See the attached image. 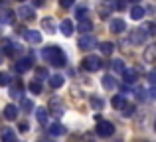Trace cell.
<instances>
[{
  "label": "cell",
  "instance_id": "5b68a950",
  "mask_svg": "<svg viewBox=\"0 0 156 142\" xmlns=\"http://www.w3.org/2000/svg\"><path fill=\"white\" fill-rule=\"evenodd\" d=\"M16 14H18L20 18H24V20H34V18H36L34 8H30V6H20Z\"/></svg>",
  "mask_w": 156,
  "mask_h": 142
},
{
  "label": "cell",
  "instance_id": "44dd1931",
  "mask_svg": "<svg viewBox=\"0 0 156 142\" xmlns=\"http://www.w3.org/2000/svg\"><path fill=\"white\" fill-rule=\"evenodd\" d=\"M63 77H61V75H53V77H50V85H51V87L53 89H59L61 87V85H63Z\"/></svg>",
  "mask_w": 156,
  "mask_h": 142
},
{
  "label": "cell",
  "instance_id": "d6986e66",
  "mask_svg": "<svg viewBox=\"0 0 156 142\" xmlns=\"http://www.w3.org/2000/svg\"><path fill=\"white\" fill-rule=\"evenodd\" d=\"M142 16H144V8L142 6H133L130 8V18L133 20H140Z\"/></svg>",
  "mask_w": 156,
  "mask_h": 142
},
{
  "label": "cell",
  "instance_id": "74e56055",
  "mask_svg": "<svg viewBox=\"0 0 156 142\" xmlns=\"http://www.w3.org/2000/svg\"><path fill=\"white\" fill-rule=\"evenodd\" d=\"M20 130L26 132V130H28V124H26V123H20Z\"/></svg>",
  "mask_w": 156,
  "mask_h": 142
},
{
  "label": "cell",
  "instance_id": "52a82bcc",
  "mask_svg": "<svg viewBox=\"0 0 156 142\" xmlns=\"http://www.w3.org/2000/svg\"><path fill=\"white\" fill-rule=\"evenodd\" d=\"M4 119L16 120L18 119V107H16V105H6V107H4Z\"/></svg>",
  "mask_w": 156,
  "mask_h": 142
},
{
  "label": "cell",
  "instance_id": "d590c367",
  "mask_svg": "<svg viewBox=\"0 0 156 142\" xmlns=\"http://www.w3.org/2000/svg\"><path fill=\"white\" fill-rule=\"evenodd\" d=\"M73 2H75V0H59V6L61 8H69V6H73Z\"/></svg>",
  "mask_w": 156,
  "mask_h": 142
},
{
  "label": "cell",
  "instance_id": "9a60e30c",
  "mask_svg": "<svg viewBox=\"0 0 156 142\" xmlns=\"http://www.w3.org/2000/svg\"><path fill=\"white\" fill-rule=\"evenodd\" d=\"M93 30V22H89L87 18L85 20H79V24H77V32H83V34H87V32Z\"/></svg>",
  "mask_w": 156,
  "mask_h": 142
},
{
  "label": "cell",
  "instance_id": "836d02e7",
  "mask_svg": "<svg viewBox=\"0 0 156 142\" xmlns=\"http://www.w3.org/2000/svg\"><path fill=\"white\" fill-rule=\"evenodd\" d=\"M10 95L12 97H22V87H20V83H16L14 87L10 89Z\"/></svg>",
  "mask_w": 156,
  "mask_h": 142
},
{
  "label": "cell",
  "instance_id": "277c9868",
  "mask_svg": "<svg viewBox=\"0 0 156 142\" xmlns=\"http://www.w3.org/2000/svg\"><path fill=\"white\" fill-rule=\"evenodd\" d=\"M109 28H111L113 34H122V32L126 30V24H125V20H121V18H113L109 22Z\"/></svg>",
  "mask_w": 156,
  "mask_h": 142
},
{
  "label": "cell",
  "instance_id": "cb8c5ba5",
  "mask_svg": "<svg viewBox=\"0 0 156 142\" xmlns=\"http://www.w3.org/2000/svg\"><path fill=\"white\" fill-rule=\"evenodd\" d=\"M154 50H156V47L150 46L148 50L144 51V61H146V63H152V61H154Z\"/></svg>",
  "mask_w": 156,
  "mask_h": 142
},
{
  "label": "cell",
  "instance_id": "83f0119b",
  "mask_svg": "<svg viewBox=\"0 0 156 142\" xmlns=\"http://www.w3.org/2000/svg\"><path fill=\"white\" fill-rule=\"evenodd\" d=\"M36 77H38V81H42L44 77L48 79V77H50V73H48L46 67H38V69H36Z\"/></svg>",
  "mask_w": 156,
  "mask_h": 142
},
{
  "label": "cell",
  "instance_id": "60d3db41",
  "mask_svg": "<svg viewBox=\"0 0 156 142\" xmlns=\"http://www.w3.org/2000/svg\"><path fill=\"white\" fill-rule=\"evenodd\" d=\"M40 142H51V140H40Z\"/></svg>",
  "mask_w": 156,
  "mask_h": 142
},
{
  "label": "cell",
  "instance_id": "ffe728a7",
  "mask_svg": "<svg viewBox=\"0 0 156 142\" xmlns=\"http://www.w3.org/2000/svg\"><path fill=\"white\" fill-rule=\"evenodd\" d=\"M50 134L51 136H61V134H65V126H61V124H51L50 126Z\"/></svg>",
  "mask_w": 156,
  "mask_h": 142
},
{
  "label": "cell",
  "instance_id": "4dcf8cb0",
  "mask_svg": "<svg viewBox=\"0 0 156 142\" xmlns=\"http://www.w3.org/2000/svg\"><path fill=\"white\" fill-rule=\"evenodd\" d=\"M14 20H16V16L12 14V12H4V14H2V22H6V24H14Z\"/></svg>",
  "mask_w": 156,
  "mask_h": 142
},
{
  "label": "cell",
  "instance_id": "603a6c76",
  "mask_svg": "<svg viewBox=\"0 0 156 142\" xmlns=\"http://www.w3.org/2000/svg\"><path fill=\"white\" fill-rule=\"evenodd\" d=\"M101 51H103L105 55H111L115 51V46L111 42H103V43H101Z\"/></svg>",
  "mask_w": 156,
  "mask_h": 142
},
{
  "label": "cell",
  "instance_id": "f546056e",
  "mask_svg": "<svg viewBox=\"0 0 156 142\" xmlns=\"http://www.w3.org/2000/svg\"><path fill=\"white\" fill-rule=\"evenodd\" d=\"M109 12H111V6H109L107 2L99 6V14H101V18H107V16H109Z\"/></svg>",
  "mask_w": 156,
  "mask_h": 142
},
{
  "label": "cell",
  "instance_id": "2e32d148",
  "mask_svg": "<svg viewBox=\"0 0 156 142\" xmlns=\"http://www.w3.org/2000/svg\"><path fill=\"white\" fill-rule=\"evenodd\" d=\"M59 30H61V34H63V36H67V38H69V36L73 34V24L69 22V20H63V22L59 24Z\"/></svg>",
  "mask_w": 156,
  "mask_h": 142
},
{
  "label": "cell",
  "instance_id": "d4e9b609",
  "mask_svg": "<svg viewBox=\"0 0 156 142\" xmlns=\"http://www.w3.org/2000/svg\"><path fill=\"white\" fill-rule=\"evenodd\" d=\"M28 89H30L34 95H40V93H42V85H40V81H32V83L28 85Z\"/></svg>",
  "mask_w": 156,
  "mask_h": 142
},
{
  "label": "cell",
  "instance_id": "ba28073f",
  "mask_svg": "<svg viewBox=\"0 0 156 142\" xmlns=\"http://www.w3.org/2000/svg\"><path fill=\"white\" fill-rule=\"evenodd\" d=\"M24 38H26L30 43H40L42 42V34L36 32V30H24Z\"/></svg>",
  "mask_w": 156,
  "mask_h": 142
},
{
  "label": "cell",
  "instance_id": "f35d334b",
  "mask_svg": "<svg viewBox=\"0 0 156 142\" xmlns=\"http://www.w3.org/2000/svg\"><path fill=\"white\" fill-rule=\"evenodd\" d=\"M44 4V0H34V6H42Z\"/></svg>",
  "mask_w": 156,
  "mask_h": 142
},
{
  "label": "cell",
  "instance_id": "e575fe53",
  "mask_svg": "<svg viewBox=\"0 0 156 142\" xmlns=\"http://www.w3.org/2000/svg\"><path fill=\"white\" fill-rule=\"evenodd\" d=\"M113 69H115V71H119V73H121L122 69H125V63H122V61H121V59H115V61H113Z\"/></svg>",
  "mask_w": 156,
  "mask_h": 142
},
{
  "label": "cell",
  "instance_id": "1f68e13d",
  "mask_svg": "<svg viewBox=\"0 0 156 142\" xmlns=\"http://www.w3.org/2000/svg\"><path fill=\"white\" fill-rule=\"evenodd\" d=\"M87 14H89V10H87V8H83V6L77 8V12H75V16H77L79 20H85V18H87Z\"/></svg>",
  "mask_w": 156,
  "mask_h": 142
},
{
  "label": "cell",
  "instance_id": "7bdbcfd3",
  "mask_svg": "<svg viewBox=\"0 0 156 142\" xmlns=\"http://www.w3.org/2000/svg\"><path fill=\"white\" fill-rule=\"evenodd\" d=\"M20 2H22V0H20Z\"/></svg>",
  "mask_w": 156,
  "mask_h": 142
},
{
  "label": "cell",
  "instance_id": "30bf717a",
  "mask_svg": "<svg viewBox=\"0 0 156 142\" xmlns=\"http://www.w3.org/2000/svg\"><path fill=\"white\" fill-rule=\"evenodd\" d=\"M36 119H38V123H40V124H46V123H48V119H50V113H48V109H46V107L36 109Z\"/></svg>",
  "mask_w": 156,
  "mask_h": 142
},
{
  "label": "cell",
  "instance_id": "4316f807",
  "mask_svg": "<svg viewBox=\"0 0 156 142\" xmlns=\"http://www.w3.org/2000/svg\"><path fill=\"white\" fill-rule=\"evenodd\" d=\"M103 105L105 103L99 99V97H91V107L95 109V111H101V109H103Z\"/></svg>",
  "mask_w": 156,
  "mask_h": 142
},
{
  "label": "cell",
  "instance_id": "ac0fdd59",
  "mask_svg": "<svg viewBox=\"0 0 156 142\" xmlns=\"http://www.w3.org/2000/svg\"><path fill=\"white\" fill-rule=\"evenodd\" d=\"M2 51L6 55H14L16 51H18V46H16V43H12L10 40H6V42H4V47H2Z\"/></svg>",
  "mask_w": 156,
  "mask_h": 142
},
{
  "label": "cell",
  "instance_id": "d6a6232c",
  "mask_svg": "<svg viewBox=\"0 0 156 142\" xmlns=\"http://www.w3.org/2000/svg\"><path fill=\"white\" fill-rule=\"evenodd\" d=\"M122 103H125V97H122V95H117V97H115L113 101H111V105H113L115 109H119V107H121Z\"/></svg>",
  "mask_w": 156,
  "mask_h": 142
},
{
  "label": "cell",
  "instance_id": "7c38bea8",
  "mask_svg": "<svg viewBox=\"0 0 156 142\" xmlns=\"http://www.w3.org/2000/svg\"><path fill=\"white\" fill-rule=\"evenodd\" d=\"M146 36H148L146 28H142V30H134L133 32V43H142L146 40Z\"/></svg>",
  "mask_w": 156,
  "mask_h": 142
},
{
  "label": "cell",
  "instance_id": "8fae6325",
  "mask_svg": "<svg viewBox=\"0 0 156 142\" xmlns=\"http://www.w3.org/2000/svg\"><path fill=\"white\" fill-rule=\"evenodd\" d=\"M0 140L2 142H16V134L12 128H2L0 130Z\"/></svg>",
  "mask_w": 156,
  "mask_h": 142
},
{
  "label": "cell",
  "instance_id": "7a4b0ae2",
  "mask_svg": "<svg viewBox=\"0 0 156 142\" xmlns=\"http://www.w3.org/2000/svg\"><path fill=\"white\" fill-rule=\"evenodd\" d=\"M81 67H83L85 71L95 73L103 67V61H101V57H97V55H85V57L81 59Z\"/></svg>",
  "mask_w": 156,
  "mask_h": 142
},
{
  "label": "cell",
  "instance_id": "6da1fadb",
  "mask_svg": "<svg viewBox=\"0 0 156 142\" xmlns=\"http://www.w3.org/2000/svg\"><path fill=\"white\" fill-rule=\"evenodd\" d=\"M42 55H44V59H46L48 63H51V65H55V67L65 65V55L57 46H46L44 51H42Z\"/></svg>",
  "mask_w": 156,
  "mask_h": 142
},
{
  "label": "cell",
  "instance_id": "7402d4cb",
  "mask_svg": "<svg viewBox=\"0 0 156 142\" xmlns=\"http://www.w3.org/2000/svg\"><path fill=\"white\" fill-rule=\"evenodd\" d=\"M103 87L111 91V89H115V87H117V83H115V79H113L111 75H105V77H103Z\"/></svg>",
  "mask_w": 156,
  "mask_h": 142
},
{
  "label": "cell",
  "instance_id": "5bb4252c",
  "mask_svg": "<svg viewBox=\"0 0 156 142\" xmlns=\"http://www.w3.org/2000/svg\"><path fill=\"white\" fill-rule=\"evenodd\" d=\"M119 111H121V115L122 116H133L134 115V105H130V103H122L121 107H119Z\"/></svg>",
  "mask_w": 156,
  "mask_h": 142
},
{
  "label": "cell",
  "instance_id": "b9f144b4",
  "mask_svg": "<svg viewBox=\"0 0 156 142\" xmlns=\"http://www.w3.org/2000/svg\"><path fill=\"white\" fill-rule=\"evenodd\" d=\"M130 2H138V0H130Z\"/></svg>",
  "mask_w": 156,
  "mask_h": 142
},
{
  "label": "cell",
  "instance_id": "e0dca14e",
  "mask_svg": "<svg viewBox=\"0 0 156 142\" xmlns=\"http://www.w3.org/2000/svg\"><path fill=\"white\" fill-rule=\"evenodd\" d=\"M42 28L48 32V34H55V22L51 18H44L42 20Z\"/></svg>",
  "mask_w": 156,
  "mask_h": 142
},
{
  "label": "cell",
  "instance_id": "4fadbf2b",
  "mask_svg": "<svg viewBox=\"0 0 156 142\" xmlns=\"http://www.w3.org/2000/svg\"><path fill=\"white\" fill-rule=\"evenodd\" d=\"M122 77H125V83H129V85H133L134 81L138 79V75H136V71L134 69H122Z\"/></svg>",
  "mask_w": 156,
  "mask_h": 142
},
{
  "label": "cell",
  "instance_id": "ab89813d",
  "mask_svg": "<svg viewBox=\"0 0 156 142\" xmlns=\"http://www.w3.org/2000/svg\"><path fill=\"white\" fill-rule=\"evenodd\" d=\"M2 57H4V55H2V51H0V63H2Z\"/></svg>",
  "mask_w": 156,
  "mask_h": 142
},
{
  "label": "cell",
  "instance_id": "8992f818",
  "mask_svg": "<svg viewBox=\"0 0 156 142\" xmlns=\"http://www.w3.org/2000/svg\"><path fill=\"white\" fill-rule=\"evenodd\" d=\"M97 46V42H95V38H91V36H83V38H79V47L81 50H93V47Z\"/></svg>",
  "mask_w": 156,
  "mask_h": 142
},
{
  "label": "cell",
  "instance_id": "3957f363",
  "mask_svg": "<svg viewBox=\"0 0 156 142\" xmlns=\"http://www.w3.org/2000/svg\"><path fill=\"white\" fill-rule=\"evenodd\" d=\"M113 132H115L113 123H109V120H99V124H97V134L103 136V138H109Z\"/></svg>",
  "mask_w": 156,
  "mask_h": 142
},
{
  "label": "cell",
  "instance_id": "9c48e42d",
  "mask_svg": "<svg viewBox=\"0 0 156 142\" xmlns=\"http://www.w3.org/2000/svg\"><path fill=\"white\" fill-rule=\"evenodd\" d=\"M32 67V59L28 57V59H20V61H16L14 63V69L16 73H24V71H28Z\"/></svg>",
  "mask_w": 156,
  "mask_h": 142
},
{
  "label": "cell",
  "instance_id": "8d00e7d4",
  "mask_svg": "<svg viewBox=\"0 0 156 142\" xmlns=\"http://www.w3.org/2000/svg\"><path fill=\"white\" fill-rule=\"evenodd\" d=\"M125 6H126L125 0H119V2H117V10H125Z\"/></svg>",
  "mask_w": 156,
  "mask_h": 142
},
{
  "label": "cell",
  "instance_id": "f1b7e54d",
  "mask_svg": "<svg viewBox=\"0 0 156 142\" xmlns=\"http://www.w3.org/2000/svg\"><path fill=\"white\" fill-rule=\"evenodd\" d=\"M8 83H10V75L6 71H0V87H6Z\"/></svg>",
  "mask_w": 156,
  "mask_h": 142
},
{
  "label": "cell",
  "instance_id": "484cf974",
  "mask_svg": "<svg viewBox=\"0 0 156 142\" xmlns=\"http://www.w3.org/2000/svg\"><path fill=\"white\" fill-rule=\"evenodd\" d=\"M22 109H24V111H26V113H30V111H34V101H32V99H22Z\"/></svg>",
  "mask_w": 156,
  "mask_h": 142
}]
</instances>
